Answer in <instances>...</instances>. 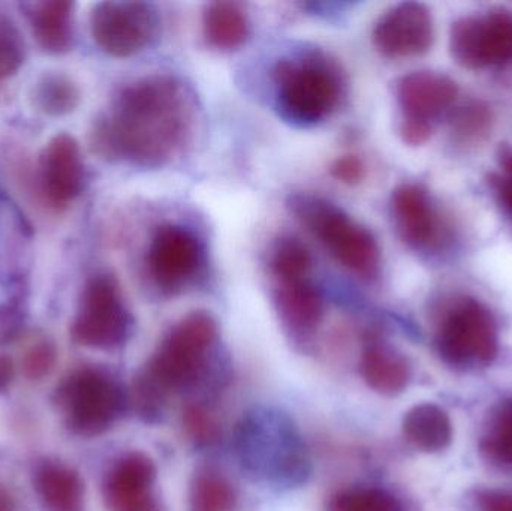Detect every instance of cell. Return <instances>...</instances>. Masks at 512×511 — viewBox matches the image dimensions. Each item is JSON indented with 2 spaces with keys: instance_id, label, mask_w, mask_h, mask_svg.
I'll use <instances>...</instances> for the list:
<instances>
[{
  "instance_id": "603a6c76",
  "label": "cell",
  "mask_w": 512,
  "mask_h": 511,
  "mask_svg": "<svg viewBox=\"0 0 512 511\" xmlns=\"http://www.w3.org/2000/svg\"><path fill=\"white\" fill-rule=\"evenodd\" d=\"M481 450L496 464L512 467V401L502 402L496 408L481 440Z\"/></svg>"
},
{
  "instance_id": "ffe728a7",
  "label": "cell",
  "mask_w": 512,
  "mask_h": 511,
  "mask_svg": "<svg viewBox=\"0 0 512 511\" xmlns=\"http://www.w3.org/2000/svg\"><path fill=\"white\" fill-rule=\"evenodd\" d=\"M203 29L212 47L230 51L245 44L251 33V21L239 3L215 2L204 9Z\"/></svg>"
},
{
  "instance_id": "3957f363",
  "label": "cell",
  "mask_w": 512,
  "mask_h": 511,
  "mask_svg": "<svg viewBox=\"0 0 512 511\" xmlns=\"http://www.w3.org/2000/svg\"><path fill=\"white\" fill-rule=\"evenodd\" d=\"M292 212L345 269L363 279H373L381 266L375 236L330 201L312 195L291 200Z\"/></svg>"
},
{
  "instance_id": "8fae6325",
  "label": "cell",
  "mask_w": 512,
  "mask_h": 511,
  "mask_svg": "<svg viewBox=\"0 0 512 511\" xmlns=\"http://www.w3.org/2000/svg\"><path fill=\"white\" fill-rule=\"evenodd\" d=\"M372 39L376 50L390 59L421 56L435 39L432 12L423 3H399L376 21Z\"/></svg>"
},
{
  "instance_id": "5b68a950",
  "label": "cell",
  "mask_w": 512,
  "mask_h": 511,
  "mask_svg": "<svg viewBox=\"0 0 512 511\" xmlns=\"http://www.w3.org/2000/svg\"><path fill=\"white\" fill-rule=\"evenodd\" d=\"M218 338V324L207 312H192L162 339L144 374L164 392L197 381Z\"/></svg>"
},
{
  "instance_id": "8992f818",
  "label": "cell",
  "mask_w": 512,
  "mask_h": 511,
  "mask_svg": "<svg viewBox=\"0 0 512 511\" xmlns=\"http://www.w3.org/2000/svg\"><path fill=\"white\" fill-rule=\"evenodd\" d=\"M439 354L451 366L489 365L498 354V326L492 312L475 299H463L439 327Z\"/></svg>"
},
{
  "instance_id": "4316f807",
  "label": "cell",
  "mask_w": 512,
  "mask_h": 511,
  "mask_svg": "<svg viewBox=\"0 0 512 511\" xmlns=\"http://www.w3.org/2000/svg\"><path fill=\"white\" fill-rule=\"evenodd\" d=\"M26 45L18 27L0 15V81L14 75L23 65Z\"/></svg>"
},
{
  "instance_id": "d6a6232c",
  "label": "cell",
  "mask_w": 512,
  "mask_h": 511,
  "mask_svg": "<svg viewBox=\"0 0 512 511\" xmlns=\"http://www.w3.org/2000/svg\"><path fill=\"white\" fill-rule=\"evenodd\" d=\"M400 135L405 143L411 146H420L426 143L432 135V126L426 123L412 122V120H403L400 126Z\"/></svg>"
},
{
  "instance_id": "7c38bea8",
  "label": "cell",
  "mask_w": 512,
  "mask_h": 511,
  "mask_svg": "<svg viewBox=\"0 0 512 511\" xmlns=\"http://www.w3.org/2000/svg\"><path fill=\"white\" fill-rule=\"evenodd\" d=\"M156 467L144 453H129L105 477L104 498L110 511H164L153 497Z\"/></svg>"
},
{
  "instance_id": "5bb4252c",
  "label": "cell",
  "mask_w": 512,
  "mask_h": 511,
  "mask_svg": "<svg viewBox=\"0 0 512 511\" xmlns=\"http://www.w3.org/2000/svg\"><path fill=\"white\" fill-rule=\"evenodd\" d=\"M456 83L447 75L433 71H415L400 78L397 99L405 120L426 123L441 117L457 99Z\"/></svg>"
},
{
  "instance_id": "ac0fdd59",
  "label": "cell",
  "mask_w": 512,
  "mask_h": 511,
  "mask_svg": "<svg viewBox=\"0 0 512 511\" xmlns=\"http://www.w3.org/2000/svg\"><path fill=\"white\" fill-rule=\"evenodd\" d=\"M361 375L370 389L384 396H396L408 387L411 368L394 348L370 342L361 357Z\"/></svg>"
},
{
  "instance_id": "cb8c5ba5",
  "label": "cell",
  "mask_w": 512,
  "mask_h": 511,
  "mask_svg": "<svg viewBox=\"0 0 512 511\" xmlns=\"http://www.w3.org/2000/svg\"><path fill=\"white\" fill-rule=\"evenodd\" d=\"M270 266L277 281L307 278L312 267V257L300 240L282 237L271 251Z\"/></svg>"
},
{
  "instance_id": "2e32d148",
  "label": "cell",
  "mask_w": 512,
  "mask_h": 511,
  "mask_svg": "<svg viewBox=\"0 0 512 511\" xmlns=\"http://www.w3.org/2000/svg\"><path fill=\"white\" fill-rule=\"evenodd\" d=\"M36 494L48 511H83L84 483L74 468L45 461L33 476Z\"/></svg>"
},
{
  "instance_id": "484cf974",
  "label": "cell",
  "mask_w": 512,
  "mask_h": 511,
  "mask_svg": "<svg viewBox=\"0 0 512 511\" xmlns=\"http://www.w3.org/2000/svg\"><path fill=\"white\" fill-rule=\"evenodd\" d=\"M333 511H402L396 497L381 489H354L334 498Z\"/></svg>"
},
{
  "instance_id": "30bf717a",
  "label": "cell",
  "mask_w": 512,
  "mask_h": 511,
  "mask_svg": "<svg viewBox=\"0 0 512 511\" xmlns=\"http://www.w3.org/2000/svg\"><path fill=\"white\" fill-rule=\"evenodd\" d=\"M204 266V248L197 234L183 225L158 228L147 254V267L153 282L167 293L188 287Z\"/></svg>"
},
{
  "instance_id": "83f0119b",
  "label": "cell",
  "mask_w": 512,
  "mask_h": 511,
  "mask_svg": "<svg viewBox=\"0 0 512 511\" xmlns=\"http://www.w3.org/2000/svg\"><path fill=\"white\" fill-rule=\"evenodd\" d=\"M57 351L51 342H39L33 345L23 357V374L27 380L41 381L54 371Z\"/></svg>"
},
{
  "instance_id": "d6986e66",
  "label": "cell",
  "mask_w": 512,
  "mask_h": 511,
  "mask_svg": "<svg viewBox=\"0 0 512 511\" xmlns=\"http://www.w3.org/2000/svg\"><path fill=\"white\" fill-rule=\"evenodd\" d=\"M33 33L44 50L63 53L72 41V3L60 0L24 5Z\"/></svg>"
},
{
  "instance_id": "e0dca14e",
  "label": "cell",
  "mask_w": 512,
  "mask_h": 511,
  "mask_svg": "<svg viewBox=\"0 0 512 511\" xmlns=\"http://www.w3.org/2000/svg\"><path fill=\"white\" fill-rule=\"evenodd\" d=\"M276 303L280 317L295 332H312L321 323L324 302L307 278L277 281Z\"/></svg>"
},
{
  "instance_id": "277c9868",
  "label": "cell",
  "mask_w": 512,
  "mask_h": 511,
  "mask_svg": "<svg viewBox=\"0 0 512 511\" xmlns=\"http://www.w3.org/2000/svg\"><path fill=\"white\" fill-rule=\"evenodd\" d=\"M53 402L71 434L95 438L120 419L128 399L120 384L107 372L81 368L56 387Z\"/></svg>"
},
{
  "instance_id": "f1b7e54d",
  "label": "cell",
  "mask_w": 512,
  "mask_h": 511,
  "mask_svg": "<svg viewBox=\"0 0 512 511\" xmlns=\"http://www.w3.org/2000/svg\"><path fill=\"white\" fill-rule=\"evenodd\" d=\"M185 426L192 438L204 441V443L215 440L216 432H218L212 417L198 407H191L186 410Z\"/></svg>"
},
{
  "instance_id": "9a60e30c",
  "label": "cell",
  "mask_w": 512,
  "mask_h": 511,
  "mask_svg": "<svg viewBox=\"0 0 512 511\" xmlns=\"http://www.w3.org/2000/svg\"><path fill=\"white\" fill-rule=\"evenodd\" d=\"M391 210L400 237L411 248H433L441 236V222L426 189L415 183H403L391 197Z\"/></svg>"
},
{
  "instance_id": "e575fe53",
  "label": "cell",
  "mask_w": 512,
  "mask_h": 511,
  "mask_svg": "<svg viewBox=\"0 0 512 511\" xmlns=\"http://www.w3.org/2000/svg\"><path fill=\"white\" fill-rule=\"evenodd\" d=\"M12 378H14V365L8 357H0V393L11 386Z\"/></svg>"
},
{
  "instance_id": "d590c367",
  "label": "cell",
  "mask_w": 512,
  "mask_h": 511,
  "mask_svg": "<svg viewBox=\"0 0 512 511\" xmlns=\"http://www.w3.org/2000/svg\"><path fill=\"white\" fill-rule=\"evenodd\" d=\"M0 511H15L14 500L5 488H0Z\"/></svg>"
},
{
  "instance_id": "9c48e42d",
  "label": "cell",
  "mask_w": 512,
  "mask_h": 511,
  "mask_svg": "<svg viewBox=\"0 0 512 511\" xmlns=\"http://www.w3.org/2000/svg\"><path fill=\"white\" fill-rule=\"evenodd\" d=\"M96 45L113 57H131L143 51L158 30V17L143 2H101L90 14Z\"/></svg>"
},
{
  "instance_id": "7a4b0ae2",
  "label": "cell",
  "mask_w": 512,
  "mask_h": 511,
  "mask_svg": "<svg viewBox=\"0 0 512 511\" xmlns=\"http://www.w3.org/2000/svg\"><path fill=\"white\" fill-rule=\"evenodd\" d=\"M273 80L280 113L300 125L321 122L342 98V71L322 51L283 57L274 68Z\"/></svg>"
},
{
  "instance_id": "f546056e",
  "label": "cell",
  "mask_w": 512,
  "mask_h": 511,
  "mask_svg": "<svg viewBox=\"0 0 512 511\" xmlns=\"http://www.w3.org/2000/svg\"><path fill=\"white\" fill-rule=\"evenodd\" d=\"M331 174L340 182L355 185V183L363 179V162L357 156H343V158L337 159L334 162L333 167H331Z\"/></svg>"
},
{
  "instance_id": "7402d4cb",
  "label": "cell",
  "mask_w": 512,
  "mask_h": 511,
  "mask_svg": "<svg viewBox=\"0 0 512 511\" xmlns=\"http://www.w3.org/2000/svg\"><path fill=\"white\" fill-rule=\"evenodd\" d=\"M32 96L38 110L53 117L72 113L81 99L77 84L63 72L41 75L33 86Z\"/></svg>"
},
{
  "instance_id": "ba28073f",
  "label": "cell",
  "mask_w": 512,
  "mask_h": 511,
  "mask_svg": "<svg viewBox=\"0 0 512 511\" xmlns=\"http://www.w3.org/2000/svg\"><path fill=\"white\" fill-rule=\"evenodd\" d=\"M451 56L468 69L499 66L512 60V12L493 9L460 18L451 27Z\"/></svg>"
},
{
  "instance_id": "836d02e7",
  "label": "cell",
  "mask_w": 512,
  "mask_h": 511,
  "mask_svg": "<svg viewBox=\"0 0 512 511\" xmlns=\"http://www.w3.org/2000/svg\"><path fill=\"white\" fill-rule=\"evenodd\" d=\"M483 511H512V495L504 492H487L481 497Z\"/></svg>"
},
{
  "instance_id": "1f68e13d",
  "label": "cell",
  "mask_w": 512,
  "mask_h": 511,
  "mask_svg": "<svg viewBox=\"0 0 512 511\" xmlns=\"http://www.w3.org/2000/svg\"><path fill=\"white\" fill-rule=\"evenodd\" d=\"M489 120V111L481 108L480 105H475L459 114V129L462 132H481L487 128Z\"/></svg>"
},
{
  "instance_id": "44dd1931",
  "label": "cell",
  "mask_w": 512,
  "mask_h": 511,
  "mask_svg": "<svg viewBox=\"0 0 512 511\" xmlns=\"http://www.w3.org/2000/svg\"><path fill=\"white\" fill-rule=\"evenodd\" d=\"M403 432L409 443L423 452H441L450 446L453 426L450 417L438 405L421 404L408 411Z\"/></svg>"
},
{
  "instance_id": "52a82bcc",
  "label": "cell",
  "mask_w": 512,
  "mask_h": 511,
  "mask_svg": "<svg viewBox=\"0 0 512 511\" xmlns=\"http://www.w3.org/2000/svg\"><path fill=\"white\" fill-rule=\"evenodd\" d=\"M131 315L110 276H96L84 288L80 308L71 327L77 344L96 350L119 347L128 338Z\"/></svg>"
},
{
  "instance_id": "4dcf8cb0",
  "label": "cell",
  "mask_w": 512,
  "mask_h": 511,
  "mask_svg": "<svg viewBox=\"0 0 512 511\" xmlns=\"http://www.w3.org/2000/svg\"><path fill=\"white\" fill-rule=\"evenodd\" d=\"M501 167L504 168V176L499 177L496 188L502 206L512 216V150H502Z\"/></svg>"
},
{
  "instance_id": "4fadbf2b",
  "label": "cell",
  "mask_w": 512,
  "mask_h": 511,
  "mask_svg": "<svg viewBox=\"0 0 512 511\" xmlns=\"http://www.w3.org/2000/svg\"><path fill=\"white\" fill-rule=\"evenodd\" d=\"M83 177V158L75 138L68 134L51 138L41 158L42 191L47 200L56 207L68 206L80 194Z\"/></svg>"
},
{
  "instance_id": "d4e9b609",
  "label": "cell",
  "mask_w": 512,
  "mask_h": 511,
  "mask_svg": "<svg viewBox=\"0 0 512 511\" xmlns=\"http://www.w3.org/2000/svg\"><path fill=\"white\" fill-rule=\"evenodd\" d=\"M236 495L227 480L207 474L200 476L192 486V509L194 511H231Z\"/></svg>"
},
{
  "instance_id": "6da1fadb",
  "label": "cell",
  "mask_w": 512,
  "mask_h": 511,
  "mask_svg": "<svg viewBox=\"0 0 512 511\" xmlns=\"http://www.w3.org/2000/svg\"><path fill=\"white\" fill-rule=\"evenodd\" d=\"M194 123L188 87L173 75H150L125 87L96 123L93 149L111 161L165 164L188 143Z\"/></svg>"
}]
</instances>
